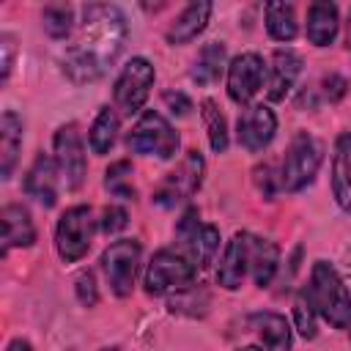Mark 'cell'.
Wrapping results in <instances>:
<instances>
[{"label":"cell","mask_w":351,"mask_h":351,"mask_svg":"<svg viewBox=\"0 0 351 351\" xmlns=\"http://www.w3.org/2000/svg\"><path fill=\"white\" fill-rule=\"evenodd\" d=\"M126 38V19L115 5L90 3L82 8V22L74 41L63 52V71L74 85L101 80L118 60Z\"/></svg>","instance_id":"1"},{"label":"cell","mask_w":351,"mask_h":351,"mask_svg":"<svg viewBox=\"0 0 351 351\" xmlns=\"http://www.w3.org/2000/svg\"><path fill=\"white\" fill-rule=\"evenodd\" d=\"M313 310L329 321L335 329H346L351 324V291L346 288L337 269L326 261H315L310 271V285L304 288Z\"/></svg>","instance_id":"2"},{"label":"cell","mask_w":351,"mask_h":351,"mask_svg":"<svg viewBox=\"0 0 351 351\" xmlns=\"http://www.w3.org/2000/svg\"><path fill=\"white\" fill-rule=\"evenodd\" d=\"M197 263L181 250V247H176V250H159L154 258H151V263H148V269H145V280H143V285H145V291L151 293V296H162V293H170V291H184V288H189V285H195V277H197Z\"/></svg>","instance_id":"3"},{"label":"cell","mask_w":351,"mask_h":351,"mask_svg":"<svg viewBox=\"0 0 351 351\" xmlns=\"http://www.w3.org/2000/svg\"><path fill=\"white\" fill-rule=\"evenodd\" d=\"M321 167V143L307 134L296 132L285 148L282 167H280V181L285 192H299L315 181V173Z\"/></svg>","instance_id":"4"},{"label":"cell","mask_w":351,"mask_h":351,"mask_svg":"<svg viewBox=\"0 0 351 351\" xmlns=\"http://www.w3.org/2000/svg\"><path fill=\"white\" fill-rule=\"evenodd\" d=\"M126 145L134 154L170 159L178 151V132L167 123L165 115H159L154 110H145L140 115V121L132 126V132L126 137Z\"/></svg>","instance_id":"5"},{"label":"cell","mask_w":351,"mask_h":351,"mask_svg":"<svg viewBox=\"0 0 351 351\" xmlns=\"http://www.w3.org/2000/svg\"><path fill=\"white\" fill-rule=\"evenodd\" d=\"M93 230H96V219L90 214L88 206H71L60 214L58 228H55V247L63 263H74L80 261L93 241Z\"/></svg>","instance_id":"6"},{"label":"cell","mask_w":351,"mask_h":351,"mask_svg":"<svg viewBox=\"0 0 351 351\" xmlns=\"http://www.w3.org/2000/svg\"><path fill=\"white\" fill-rule=\"evenodd\" d=\"M203 170H206V162H203L200 151H186L181 165L176 170H170L154 189V203L162 208H173L178 203H184L186 197H192L200 189Z\"/></svg>","instance_id":"7"},{"label":"cell","mask_w":351,"mask_h":351,"mask_svg":"<svg viewBox=\"0 0 351 351\" xmlns=\"http://www.w3.org/2000/svg\"><path fill=\"white\" fill-rule=\"evenodd\" d=\"M154 80H156V71H154L151 60H145V58H132V60L121 69V74H118V80H115V85H112L115 107H118L123 115H134V112L145 104V99H148V93H151V88H154Z\"/></svg>","instance_id":"8"},{"label":"cell","mask_w":351,"mask_h":351,"mask_svg":"<svg viewBox=\"0 0 351 351\" xmlns=\"http://www.w3.org/2000/svg\"><path fill=\"white\" fill-rule=\"evenodd\" d=\"M140 255H143V250H140V241H134V239H118L104 250L101 266H104L107 282H110L115 296L132 293L134 277L140 269Z\"/></svg>","instance_id":"9"},{"label":"cell","mask_w":351,"mask_h":351,"mask_svg":"<svg viewBox=\"0 0 351 351\" xmlns=\"http://www.w3.org/2000/svg\"><path fill=\"white\" fill-rule=\"evenodd\" d=\"M176 239H178V247L197 263V269H206L219 247V230L214 225L200 222L197 208L184 211V217L176 225Z\"/></svg>","instance_id":"10"},{"label":"cell","mask_w":351,"mask_h":351,"mask_svg":"<svg viewBox=\"0 0 351 351\" xmlns=\"http://www.w3.org/2000/svg\"><path fill=\"white\" fill-rule=\"evenodd\" d=\"M55 145V162L58 170L66 181L69 189H77L85 178V148H82V137L77 132V123H66L55 132L52 137Z\"/></svg>","instance_id":"11"},{"label":"cell","mask_w":351,"mask_h":351,"mask_svg":"<svg viewBox=\"0 0 351 351\" xmlns=\"http://www.w3.org/2000/svg\"><path fill=\"white\" fill-rule=\"evenodd\" d=\"M263 60L258 52H241L228 66V96L236 104H250L263 85Z\"/></svg>","instance_id":"12"},{"label":"cell","mask_w":351,"mask_h":351,"mask_svg":"<svg viewBox=\"0 0 351 351\" xmlns=\"http://www.w3.org/2000/svg\"><path fill=\"white\" fill-rule=\"evenodd\" d=\"M274 132H277V115L266 104H252L239 115V123H236L239 145L252 154L263 151L274 140Z\"/></svg>","instance_id":"13"},{"label":"cell","mask_w":351,"mask_h":351,"mask_svg":"<svg viewBox=\"0 0 351 351\" xmlns=\"http://www.w3.org/2000/svg\"><path fill=\"white\" fill-rule=\"evenodd\" d=\"M250 271V233L239 230L230 236V241L222 250L219 269H217V282L225 291H236L244 282V274Z\"/></svg>","instance_id":"14"},{"label":"cell","mask_w":351,"mask_h":351,"mask_svg":"<svg viewBox=\"0 0 351 351\" xmlns=\"http://www.w3.org/2000/svg\"><path fill=\"white\" fill-rule=\"evenodd\" d=\"M25 192L41 206L52 208L58 203V162L47 154H38L25 176Z\"/></svg>","instance_id":"15"},{"label":"cell","mask_w":351,"mask_h":351,"mask_svg":"<svg viewBox=\"0 0 351 351\" xmlns=\"http://www.w3.org/2000/svg\"><path fill=\"white\" fill-rule=\"evenodd\" d=\"M332 195L343 211H351V132L337 134L332 154Z\"/></svg>","instance_id":"16"},{"label":"cell","mask_w":351,"mask_h":351,"mask_svg":"<svg viewBox=\"0 0 351 351\" xmlns=\"http://www.w3.org/2000/svg\"><path fill=\"white\" fill-rule=\"evenodd\" d=\"M208 16H211V3H208V0L189 3V5L170 22V27L165 30L167 44H173V47H176V44H189L192 38H197V33L206 30Z\"/></svg>","instance_id":"17"},{"label":"cell","mask_w":351,"mask_h":351,"mask_svg":"<svg viewBox=\"0 0 351 351\" xmlns=\"http://www.w3.org/2000/svg\"><path fill=\"white\" fill-rule=\"evenodd\" d=\"M0 219H3V255L11 247H30L36 241V228H33L30 211L22 203L3 206Z\"/></svg>","instance_id":"18"},{"label":"cell","mask_w":351,"mask_h":351,"mask_svg":"<svg viewBox=\"0 0 351 351\" xmlns=\"http://www.w3.org/2000/svg\"><path fill=\"white\" fill-rule=\"evenodd\" d=\"M299 71H302V58L293 49H274L271 74H269V99L271 101H282L291 93Z\"/></svg>","instance_id":"19"},{"label":"cell","mask_w":351,"mask_h":351,"mask_svg":"<svg viewBox=\"0 0 351 351\" xmlns=\"http://www.w3.org/2000/svg\"><path fill=\"white\" fill-rule=\"evenodd\" d=\"M340 27V16H337V5L335 3H310L307 5V27L304 36L310 44L315 47H326L335 41Z\"/></svg>","instance_id":"20"},{"label":"cell","mask_w":351,"mask_h":351,"mask_svg":"<svg viewBox=\"0 0 351 351\" xmlns=\"http://www.w3.org/2000/svg\"><path fill=\"white\" fill-rule=\"evenodd\" d=\"M22 118L14 110H5L0 118V176L11 178L16 159H19V148H22Z\"/></svg>","instance_id":"21"},{"label":"cell","mask_w":351,"mask_h":351,"mask_svg":"<svg viewBox=\"0 0 351 351\" xmlns=\"http://www.w3.org/2000/svg\"><path fill=\"white\" fill-rule=\"evenodd\" d=\"M250 324L266 351H291V326L280 313H255Z\"/></svg>","instance_id":"22"},{"label":"cell","mask_w":351,"mask_h":351,"mask_svg":"<svg viewBox=\"0 0 351 351\" xmlns=\"http://www.w3.org/2000/svg\"><path fill=\"white\" fill-rule=\"evenodd\" d=\"M277 263H280V250L274 241L269 239H258V236H250V271H252V280L258 288H266L277 271Z\"/></svg>","instance_id":"23"},{"label":"cell","mask_w":351,"mask_h":351,"mask_svg":"<svg viewBox=\"0 0 351 351\" xmlns=\"http://www.w3.org/2000/svg\"><path fill=\"white\" fill-rule=\"evenodd\" d=\"M225 66V44L222 41H208L200 47L192 69H189V80L197 85H211L219 80Z\"/></svg>","instance_id":"24"},{"label":"cell","mask_w":351,"mask_h":351,"mask_svg":"<svg viewBox=\"0 0 351 351\" xmlns=\"http://www.w3.org/2000/svg\"><path fill=\"white\" fill-rule=\"evenodd\" d=\"M263 16H266V30L274 41H293L296 38L299 25H296V11L291 3H266Z\"/></svg>","instance_id":"25"},{"label":"cell","mask_w":351,"mask_h":351,"mask_svg":"<svg viewBox=\"0 0 351 351\" xmlns=\"http://www.w3.org/2000/svg\"><path fill=\"white\" fill-rule=\"evenodd\" d=\"M115 137H118V115H115V110L101 107L99 115H96L93 123H90V132H88L90 151H93L96 156H104V154L115 145Z\"/></svg>","instance_id":"26"},{"label":"cell","mask_w":351,"mask_h":351,"mask_svg":"<svg viewBox=\"0 0 351 351\" xmlns=\"http://www.w3.org/2000/svg\"><path fill=\"white\" fill-rule=\"evenodd\" d=\"M200 115H203V123H206L208 143H211L214 154H225L228 151V123H225V115L217 110V104L211 99H206L200 104Z\"/></svg>","instance_id":"27"},{"label":"cell","mask_w":351,"mask_h":351,"mask_svg":"<svg viewBox=\"0 0 351 351\" xmlns=\"http://www.w3.org/2000/svg\"><path fill=\"white\" fill-rule=\"evenodd\" d=\"M132 176H134L132 162H129V159H118V162H112V165L107 167V173H104V189H107L110 195H115V197L132 200V197H134Z\"/></svg>","instance_id":"28"},{"label":"cell","mask_w":351,"mask_h":351,"mask_svg":"<svg viewBox=\"0 0 351 351\" xmlns=\"http://www.w3.org/2000/svg\"><path fill=\"white\" fill-rule=\"evenodd\" d=\"M167 307H170V313L197 318V315H206V310H208V293L197 285H189L184 291H176V296L167 302Z\"/></svg>","instance_id":"29"},{"label":"cell","mask_w":351,"mask_h":351,"mask_svg":"<svg viewBox=\"0 0 351 351\" xmlns=\"http://www.w3.org/2000/svg\"><path fill=\"white\" fill-rule=\"evenodd\" d=\"M44 30L52 36V38H66L74 27V11L71 5H47L44 14Z\"/></svg>","instance_id":"30"},{"label":"cell","mask_w":351,"mask_h":351,"mask_svg":"<svg viewBox=\"0 0 351 351\" xmlns=\"http://www.w3.org/2000/svg\"><path fill=\"white\" fill-rule=\"evenodd\" d=\"M315 310H313V304H310V299H307V293L302 291L296 299H293V321H296V329H299V335L302 337H307V340H313L315 337Z\"/></svg>","instance_id":"31"},{"label":"cell","mask_w":351,"mask_h":351,"mask_svg":"<svg viewBox=\"0 0 351 351\" xmlns=\"http://www.w3.org/2000/svg\"><path fill=\"white\" fill-rule=\"evenodd\" d=\"M252 181H255L258 192H261L266 200H274V197H277V192L282 189L280 173H274V165H271V162L258 165V167H255V173H252Z\"/></svg>","instance_id":"32"},{"label":"cell","mask_w":351,"mask_h":351,"mask_svg":"<svg viewBox=\"0 0 351 351\" xmlns=\"http://www.w3.org/2000/svg\"><path fill=\"white\" fill-rule=\"evenodd\" d=\"M74 291H77V299L82 307H93L99 302V291H96V277L90 269H82L74 280Z\"/></svg>","instance_id":"33"},{"label":"cell","mask_w":351,"mask_h":351,"mask_svg":"<svg viewBox=\"0 0 351 351\" xmlns=\"http://www.w3.org/2000/svg\"><path fill=\"white\" fill-rule=\"evenodd\" d=\"M126 222H129V214H126L121 206H107V208L101 211L99 228H101L104 233H118V230L126 228Z\"/></svg>","instance_id":"34"},{"label":"cell","mask_w":351,"mask_h":351,"mask_svg":"<svg viewBox=\"0 0 351 351\" xmlns=\"http://www.w3.org/2000/svg\"><path fill=\"white\" fill-rule=\"evenodd\" d=\"M346 88H348V82H346L340 74H326V77L321 80V93H324L326 101L343 99V96H346Z\"/></svg>","instance_id":"35"},{"label":"cell","mask_w":351,"mask_h":351,"mask_svg":"<svg viewBox=\"0 0 351 351\" xmlns=\"http://www.w3.org/2000/svg\"><path fill=\"white\" fill-rule=\"evenodd\" d=\"M0 49H3V60H0V66H3V71H0V80L5 82L8 80V74H11V66H14V36L11 33H3L0 36Z\"/></svg>","instance_id":"36"},{"label":"cell","mask_w":351,"mask_h":351,"mask_svg":"<svg viewBox=\"0 0 351 351\" xmlns=\"http://www.w3.org/2000/svg\"><path fill=\"white\" fill-rule=\"evenodd\" d=\"M162 99H165V104L170 107V112H176V115H186V112L192 110L189 96H186V93H181V90H165V93H162Z\"/></svg>","instance_id":"37"},{"label":"cell","mask_w":351,"mask_h":351,"mask_svg":"<svg viewBox=\"0 0 351 351\" xmlns=\"http://www.w3.org/2000/svg\"><path fill=\"white\" fill-rule=\"evenodd\" d=\"M8 351H33V348H30V343H27V340L16 337V340H11V343H8Z\"/></svg>","instance_id":"38"},{"label":"cell","mask_w":351,"mask_h":351,"mask_svg":"<svg viewBox=\"0 0 351 351\" xmlns=\"http://www.w3.org/2000/svg\"><path fill=\"white\" fill-rule=\"evenodd\" d=\"M346 38H348V49H351V14H348V33H346Z\"/></svg>","instance_id":"39"},{"label":"cell","mask_w":351,"mask_h":351,"mask_svg":"<svg viewBox=\"0 0 351 351\" xmlns=\"http://www.w3.org/2000/svg\"><path fill=\"white\" fill-rule=\"evenodd\" d=\"M239 351H261L258 346H247V348H239Z\"/></svg>","instance_id":"40"},{"label":"cell","mask_w":351,"mask_h":351,"mask_svg":"<svg viewBox=\"0 0 351 351\" xmlns=\"http://www.w3.org/2000/svg\"><path fill=\"white\" fill-rule=\"evenodd\" d=\"M104 351H115V348H104Z\"/></svg>","instance_id":"41"}]
</instances>
